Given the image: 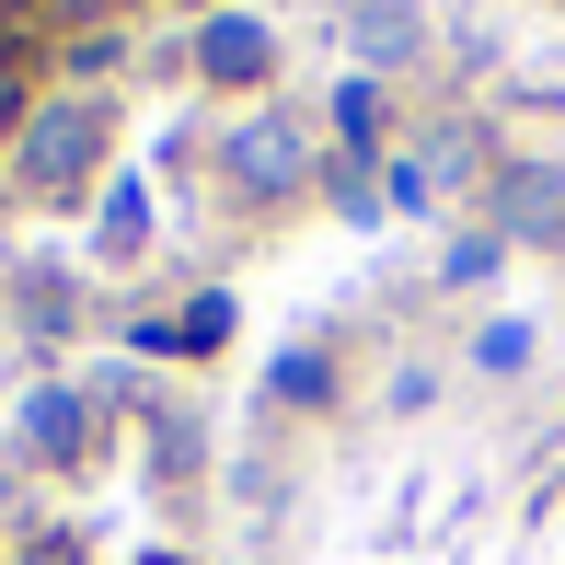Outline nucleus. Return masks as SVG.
<instances>
[{
  "instance_id": "nucleus-1",
  "label": "nucleus",
  "mask_w": 565,
  "mask_h": 565,
  "mask_svg": "<svg viewBox=\"0 0 565 565\" xmlns=\"http://www.w3.org/2000/svg\"><path fill=\"white\" fill-rule=\"evenodd\" d=\"M93 162H105V105H46L35 127H23V185L35 196H70V185H93Z\"/></svg>"
},
{
  "instance_id": "nucleus-2",
  "label": "nucleus",
  "mask_w": 565,
  "mask_h": 565,
  "mask_svg": "<svg viewBox=\"0 0 565 565\" xmlns=\"http://www.w3.org/2000/svg\"><path fill=\"white\" fill-rule=\"evenodd\" d=\"M220 162H231V185L289 196L300 173H312V150H300V127H289V116H254V127H231V139H220Z\"/></svg>"
},
{
  "instance_id": "nucleus-3",
  "label": "nucleus",
  "mask_w": 565,
  "mask_h": 565,
  "mask_svg": "<svg viewBox=\"0 0 565 565\" xmlns=\"http://www.w3.org/2000/svg\"><path fill=\"white\" fill-rule=\"evenodd\" d=\"M23 450H35V461H82V450H93V404L70 393V381L23 393Z\"/></svg>"
},
{
  "instance_id": "nucleus-4",
  "label": "nucleus",
  "mask_w": 565,
  "mask_h": 565,
  "mask_svg": "<svg viewBox=\"0 0 565 565\" xmlns=\"http://www.w3.org/2000/svg\"><path fill=\"white\" fill-rule=\"evenodd\" d=\"M266 58H277V35L254 12H209V35H196V70H209V82H266Z\"/></svg>"
},
{
  "instance_id": "nucleus-5",
  "label": "nucleus",
  "mask_w": 565,
  "mask_h": 565,
  "mask_svg": "<svg viewBox=\"0 0 565 565\" xmlns=\"http://www.w3.org/2000/svg\"><path fill=\"white\" fill-rule=\"evenodd\" d=\"M497 231H531V243H565V173L520 162V173L497 185Z\"/></svg>"
},
{
  "instance_id": "nucleus-6",
  "label": "nucleus",
  "mask_w": 565,
  "mask_h": 565,
  "mask_svg": "<svg viewBox=\"0 0 565 565\" xmlns=\"http://www.w3.org/2000/svg\"><path fill=\"white\" fill-rule=\"evenodd\" d=\"M231 335V300L209 289V300H185V312H173V323H150V347H173V358H209Z\"/></svg>"
},
{
  "instance_id": "nucleus-7",
  "label": "nucleus",
  "mask_w": 565,
  "mask_h": 565,
  "mask_svg": "<svg viewBox=\"0 0 565 565\" xmlns=\"http://www.w3.org/2000/svg\"><path fill=\"white\" fill-rule=\"evenodd\" d=\"M358 58H404V46H416V12H404V0H358Z\"/></svg>"
},
{
  "instance_id": "nucleus-8",
  "label": "nucleus",
  "mask_w": 565,
  "mask_h": 565,
  "mask_svg": "<svg viewBox=\"0 0 565 565\" xmlns=\"http://www.w3.org/2000/svg\"><path fill=\"white\" fill-rule=\"evenodd\" d=\"M139 243H150V196L116 185V196H105V254H139Z\"/></svg>"
},
{
  "instance_id": "nucleus-9",
  "label": "nucleus",
  "mask_w": 565,
  "mask_h": 565,
  "mask_svg": "<svg viewBox=\"0 0 565 565\" xmlns=\"http://www.w3.org/2000/svg\"><path fill=\"white\" fill-rule=\"evenodd\" d=\"M473 370H531V323H484V335H473Z\"/></svg>"
},
{
  "instance_id": "nucleus-10",
  "label": "nucleus",
  "mask_w": 565,
  "mask_h": 565,
  "mask_svg": "<svg viewBox=\"0 0 565 565\" xmlns=\"http://www.w3.org/2000/svg\"><path fill=\"white\" fill-rule=\"evenodd\" d=\"M277 393H289V404H323V393H335V370H323L312 347H289V358H277Z\"/></svg>"
},
{
  "instance_id": "nucleus-11",
  "label": "nucleus",
  "mask_w": 565,
  "mask_h": 565,
  "mask_svg": "<svg viewBox=\"0 0 565 565\" xmlns=\"http://www.w3.org/2000/svg\"><path fill=\"white\" fill-rule=\"evenodd\" d=\"M335 209H347V220H381V185H370V150H347V162H335Z\"/></svg>"
},
{
  "instance_id": "nucleus-12",
  "label": "nucleus",
  "mask_w": 565,
  "mask_h": 565,
  "mask_svg": "<svg viewBox=\"0 0 565 565\" xmlns=\"http://www.w3.org/2000/svg\"><path fill=\"white\" fill-rule=\"evenodd\" d=\"M335 127H347V150H370V139H381V93L347 82V93H335Z\"/></svg>"
},
{
  "instance_id": "nucleus-13",
  "label": "nucleus",
  "mask_w": 565,
  "mask_h": 565,
  "mask_svg": "<svg viewBox=\"0 0 565 565\" xmlns=\"http://www.w3.org/2000/svg\"><path fill=\"white\" fill-rule=\"evenodd\" d=\"M23 312H35V335H58V323H70V300H58V277H23Z\"/></svg>"
},
{
  "instance_id": "nucleus-14",
  "label": "nucleus",
  "mask_w": 565,
  "mask_h": 565,
  "mask_svg": "<svg viewBox=\"0 0 565 565\" xmlns=\"http://www.w3.org/2000/svg\"><path fill=\"white\" fill-rule=\"evenodd\" d=\"M150 450H162V473H185V461H196V427H185V416H162V427H150Z\"/></svg>"
},
{
  "instance_id": "nucleus-15",
  "label": "nucleus",
  "mask_w": 565,
  "mask_h": 565,
  "mask_svg": "<svg viewBox=\"0 0 565 565\" xmlns=\"http://www.w3.org/2000/svg\"><path fill=\"white\" fill-rule=\"evenodd\" d=\"M23 116V70H12V46H0V127Z\"/></svg>"
},
{
  "instance_id": "nucleus-16",
  "label": "nucleus",
  "mask_w": 565,
  "mask_h": 565,
  "mask_svg": "<svg viewBox=\"0 0 565 565\" xmlns=\"http://www.w3.org/2000/svg\"><path fill=\"white\" fill-rule=\"evenodd\" d=\"M58 23H93V12H127V0H46Z\"/></svg>"
}]
</instances>
